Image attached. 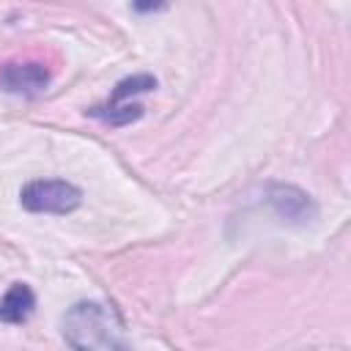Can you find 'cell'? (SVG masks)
<instances>
[{"instance_id": "obj_1", "label": "cell", "mask_w": 351, "mask_h": 351, "mask_svg": "<svg viewBox=\"0 0 351 351\" xmlns=\"http://www.w3.org/2000/svg\"><path fill=\"white\" fill-rule=\"evenodd\" d=\"M60 335L71 351H132L123 337V318L104 302L71 304L60 318Z\"/></svg>"}, {"instance_id": "obj_2", "label": "cell", "mask_w": 351, "mask_h": 351, "mask_svg": "<svg viewBox=\"0 0 351 351\" xmlns=\"http://www.w3.org/2000/svg\"><path fill=\"white\" fill-rule=\"evenodd\" d=\"M82 203V189L66 178H33L19 189V206L30 214H71Z\"/></svg>"}, {"instance_id": "obj_3", "label": "cell", "mask_w": 351, "mask_h": 351, "mask_svg": "<svg viewBox=\"0 0 351 351\" xmlns=\"http://www.w3.org/2000/svg\"><path fill=\"white\" fill-rule=\"evenodd\" d=\"M263 203L280 222L293 228H307L318 219V203L296 184L269 181L263 186Z\"/></svg>"}, {"instance_id": "obj_4", "label": "cell", "mask_w": 351, "mask_h": 351, "mask_svg": "<svg viewBox=\"0 0 351 351\" xmlns=\"http://www.w3.org/2000/svg\"><path fill=\"white\" fill-rule=\"evenodd\" d=\"M49 80L52 71L41 60H8L0 66V90L14 96H38Z\"/></svg>"}, {"instance_id": "obj_5", "label": "cell", "mask_w": 351, "mask_h": 351, "mask_svg": "<svg viewBox=\"0 0 351 351\" xmlns=\"http://www.w3.org/2000/svg\"><path fill=\"white\" fill-rule=\"evenodd\" d=\"M36 310V293L27 282H14L3 296H0V321L19 326L25 324Z\"/></svg>"}, {"instance_id": "obj_6", "label": "cell", "mask_w": 351, "mask_h": 351, "mask_svg": "<svg viewBox=\"0 0 351 351\" xmlns=\"http://www.w3.org/2000/svg\"><path fill=\"white\" fill-rule=\"evenodd\" d=\"M88 115L96 118V121H101V123H107V126L121 129V126H129V123H134V121L143 118V104H137V101H129V104H107L104 101V104L90 107Z\"/></svg>"}, {"instance_id": "obj_7", "label": "cell", "mask_w": 351, "mask_h": 351, "mask_svg": "<svg viewBox=\"0 0 351 351\" xmlns=\"http://www.w3.org/2000/svg\"><path fill=\"white\" fill-rule=\"evenodd\" d=\"M156 85H159V82H156V77H154V74H145V71L132 74V77H123V80H121V82H115V88L110 90L107 104H129L134 96L156 90Z\"/></svg>"}, {"instance_id": "obj_8", "label": "cell", "mask_w": 351, "mask_h": 351, "mask_svg": "<svg viewBox=\"0 0 351 351\" xmlns=\"http://www.w3.org/2000/svg\"><path fill=\"white\" fill-rule=\"evenodd\" d=\"M165 5H132V11H162Z\"/></svg>"}]
</instances>
